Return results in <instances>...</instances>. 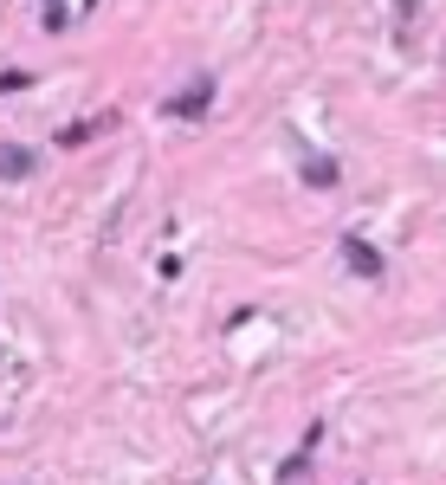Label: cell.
Segmentation results:
<instances>
[{
  "mask_svg": "<svg viewBox=\"0 0 446 485\" xmlns=\"http://www.w3.org/2000/svg\"><path fill=\"white\" fill-rule=\"evenodd\" d=\"M207 104H214V78H194V85H188V91L169 104V117H201Z\"/></svg>",
  "mask_w": 446,
  "mask_h": 485,
  "instance_id": "6da1fadb",
  "label": "cell"
},
{
  "mask_svg": "<svg viewBox=\"0 0 446 485\" xmlns=\"http://www.w3.org/2000/svg\"><path fill=\"white\" fill-rule=\"evenodd\" d=\"M343 259L356 265L362 279H382V259H375V247H369V239H343Z\"/></svg>",
  "mask_w": 446,
  "mask_h": 485,
  "instance_id": "7a4b0ae2",
  "label": "cell"
},
{
  "mask_svg": "<svg viewBox=\"0 0 446 485\" xmlns=\"http://www.w3.org/2000/svg\"><path fill=\"white\" fill-rule=\"evenodd\" d=\"M0 175H7V181H26V175H33V149L0 143Z\"/></svg>",
  "mask_w": 446,
  "mask_h": 485,
  "instance_id": "3957f363",
  "label": "cell"
},
{
  "mask_svg": "<svg viewBox=\"0 0 446 485\" xmlns=\"http://www.w3.org/2000/svg\"><path fill=\"white\" fill-rule=\"evenodd\" d=\"M97 137V123H65L59 130V149H78V143H91Z\"/></svg>",
  "mask_w": 446,
  "mask_h": 485,
  "instance_id": "277c9868",
  "label": "cell"
},
{
  "mask_svg": "<svg viewBox=\"0 0 446 485\" xmlns=\"http://www.w3.org/2000/svg\"><path fill=\"white\" fill-rule=\"evenodd\" d=\"M304 175H311L317 188H330V181H337V162H311V169H304Z\"/></svg>",
  "mask_w": 446,
  "mask_h": 485,
  "instance_id": "5b68a950",
  "label": "cell"
},
{
  "mask_svg": "<svg viewBox=\"0 0 446 485\" xmlns=\"http://www.w3.org/2000/svg\"><path fill=\"white\" fill-rule=\"evenodd\" d=\"M26 85H33L26 71H0V91H26Z\"/></svg>",
  "mask_w": 446,
  "mask_h": 485,
  "instance_id": "8992f818",
  "label": "cell"
}]
</instances>
